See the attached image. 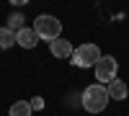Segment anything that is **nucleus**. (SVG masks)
Masks as SVG:
<instances>
[{
    "label": "nucleus",
    "mask_w": 129,
    "mask_h": 116,
    "mask_svg": "<svg viewBox=\"0 0 129 116\" xmlns=\"http://www.w3.org/2000/svg\"><path fill=\"white\" fill-rule=\"evenodd\" d=\"M106 88H109V98H114V101H124V98L129 96L126 83H124V80H119V78H116V80H111Z\"/></svg>",
    "instance_id": "nucleus-7"
},
{
    "label": "nucleus",
    "mask_w": 129,
    "mask_h": 116,
    "mask_svg": "<svg viewBox=\"0 0 129 116\" xmlns=\"http://www.w3.org/2000/svg\"><path fill=\"white\" fill-rule=\"evenodd\" d=\"M49 52H52V57H57V59H70L72 52H75V47H72V41H67V39L59 36L57 41L49 44Z\"/></svg>",
    "instance_id": "nucleus-5"
},
{
    "label": "nucleus",
    "mask_w": 129,
    "mask_h": 116,
    "mask_svg": "<svg viewBox=\"0 0 129 116\" xmlns=\"http://www.w3.org/2000/svg\"><path fill=\"white\" fill-rule=\"evenodd\" d=\"M8 116H31V103L28 101H16L13 106H10Z\"/></svg>",
    "instance_id": "nucleus-8"
},
{
    "label": "nucleus",
    "mask_w": 129,
    "mask_h": 116,
    "mask_svg": "<svg viewBox=\"0 0 129 116\" xmlns=\"http://www.w3.org/2000/svg\"><path fill=\"white\" fill-rule=\"evenodd\" d=\"M101 49L95 47V44H80V47H75V52H72V65L75 67H95L101 62Z\"/></svg>",
    "instance_id": "nucleus-3"
},
{
    "label": "nucleus",
    "mask_w": 129,
    "mask_h": 116,
    "mask_svg": "<svg viewBox=\"0 0 129 116\" xmlns=\"http://www.w3.org/2000/svg\"><path fill=\"white\" fill-rule=\"evenodd\" d=\"M106 106H109V88L95 83V85H88L83 93V108L88 113H101Z\"/></svg>",
    "instance_id": "nucleus-1"
},
{
    "label": "nucleus",
    "mask_w": 129,
    "mask_h": 116,
    "mask_svg": "<svg viewBox=\"0 0 129 116\" xmlns=\"http://www.w3.org/2000/svg\"><path fill=\"white\" fill-rule=\"evenodd\" d=\"M34 31H36V36L39 39H44V41H57L59 34H62V23L54 18V16H47V13H41L36 21H34Z\"/></svg>",
    "instance_id": "nucleus-2"
},
{
    "label": "nucleus",
    "mask_w": 129,
    "mask_h": 116,
    "mask_svg": "<svg viewBox=\"0 0 129 116\" xmlns=\"http://www.w3.org/2000/svg\"><path fill=\"white\" fill-rule=\"evenodd\" d=\"M8 28L13 31V34H18V31L23 28V16H21V13H13V16L8 18Z\"/></svg>",
    "instance_id": "nucleus-10"
},
{
    "label": "nucleus",
    "mask_w": 129,
    "mask_h": 116,
    "mask_svg": "<svg viewBox=\"0 0 129 116\" xmlns=\"http://www.w3.org/2000/svg\"><path fill=\"white\" fill-rule=\"evenodd\" d=\"M13 44H16V34L8 26H3V28H0V49H10Z\"/></svg>",
    "instance_id": "nucleus-9"
},
{
    "label": "nucleus",
    "mask_w": 129,
    "mask_h": 116,
    "mask_svg": "<svg viewBox=\"0 0 129 116\" xmlns=\"http://www.w3.org/2000/svg\"><path fill=\"white\" fill-rule=\"evenodd\" d=\"M28 103H31V111H41V108H44V98H41V96H34Z\"/></svg>",
    "instance_id": "nucleus-11"
},
{
    "label": "nucleus",
    "mask_w": 129,
    "mask_h": 116,
    "mask_svg": "<svg viewBox=\"0 0 129 116\" xmlns=\"http://www.w3.org/2000/svg\"><path fill=\"white\" fill-rule=\"evenodd\" d=\"M116 72H119V62H116L111 54L101 57V62L95 65V80L101 85H109L111 80H116Z\"/></svg>",
    "instance_id": "nucleus-4"
},
{
    "label": "nucleus",
    "mask_w": 129,
    "mask_h": 116,
    "mask_svg": "<svg viewBox=\"0 0 129 116\" xmlns=\"http://www.w3.org/2000/svg\"><path fill=\"white\" fill-rule=\"evenodd\" d=\"M16 44H18V47H23V49H34V47L39 44L36 31H34V28H28V26H23V28L16 34Z\"/></svg>",
    "instance_id": "nucleus-6"
}]
</instances>
